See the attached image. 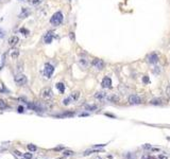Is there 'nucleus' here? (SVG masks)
Segmentation results:
<instances>
[{"instance_id": "nucleus-1", "label": "nucleus", "mask_w": 170, "mask_h": 159, "mask_svg": "<svg viewBox=\"0 0 170 159\" xmlns=\"http://www.w3.org/2000/svg\"><path fill=\"white\" fill-rule=\"evenodd\" d=\"M62 21H63V14L61 13V12L54 13L50 19L51 25H53V26H60L61 23H62Z\"/></svg>"}, {"instance_id": "nucleus-2", "label": "nucleus", "mask_w": 170, "mask_h": 159, "mask_svg": "<svg viewBox=\"0 0 170 159\" xmlns=\"http://www.w3.org/2000/svg\"><path fill=\"white\" fill-rule=\"evenodd\" d=\"M14 81H15V83H16L17 85L23 86V85L27 84L28 79H27V76L23 75V74H16L15 78H14Z\"/></svg>"}, {"instance_id": "nucleus-3", "label": "nucleus", "mask_w": 170, "mask_h": 159, "mask_svg": "<svg viewBox=\"0 0 170 159\" xmlns=\"http://www.w3.org/2000/svg\"><path fill=\"white\" fill-rule=\"evenodd\" d=\"M52 96H53V92H52V90L50 89V88H48V87L44 88L40 92V97L44 100H50L52 98Z\"/></svg>"}, {"instance_id": "nucleus-4", "label": "nucleus", "mask_w": 170, "mask_h": 159, "mask_svg": "<svg viewBox=\"0 0 170 159\" xmlns=\"http://www.w3.org/2000/svg\"><path fill=\"white\" fill-rule=\"evenodd\" d=\"M53 71H54V68H53V66H52L51 64H49V63L45 64V67H44V74H45L46 78H50V76L52 75V73H53Z\"/></svg>"}, {"instance_id": "nucleus-5", "label": "nucleus", "mask_w": 170, "mask_h": 159, "mask_svg": "<svg viewBox=\"0 0 170 159\" xmlns=\"http://www.w3.org/2000/svg\"><path fill=\"white\" fill-rule=\"evenodd\" d=\"M92 65L98 70H101V69L104 68V62H103L102 60H100V58H95V60L93 61V63H92Z\"/></svg>"}, {"instance_id": "nucleus-6", "label": "nucleus", "mask_w": 170, "mask_h": 159, "mask_svg": "<svg viewBox=\"0 0 170 159\" xmlns=\"http://www.w3.org/2000/svg\"><path fill=\"white\" fill-rule=\"evenodd\" d=\"M129 103H130V104H133V105L140 104V103H141V99L139 98L138 96H136V95H132V96L129 97Z\"/></svg>"}, {"instance_id": "nucleus-7", "label": "nucleus", "mask_w": 170, "mask_h": 159, "mask_svg": "<svg viewBox=\"0 0 170 159\" xmlns=\"http://www.w3.org/2000/svg\"><path fill=\"white\" fill-rule=\"evenodd\" d=\"M101 85H102L103 88H111V86H112V80L110 78H104V79L102 80Z\"/></svg>"}, {"instance_id": "nucleus-8", "label": "nucleus", "mask_w": 170, "mask_h": 159, "mask_svg": "<svg viewBox=\"0 0 170 159\" xmlns=\"http://www.w3.org/2000/svg\"><path fill=\"white\" fill-rule=\"evenodd\" d=\"M148 61L151 64H155V63H157V61H159V56H157L155 53H152V54H150L148 56Z\"/></svg>"}, {"instance_id": "nucleus-9", "label": "nucleus", "mask_w": 170, "mask_h": 159, "mask_svg": "<svg viewBox=\"0 0 170 159\" xmlns=\"http://www.w3.org/2000/svg\"><path fill=\"white\" fill-rule=\"evenodd\" d=\"M52 39H53V33L52 32H48L44 37V40H45L46 44H50L52 42Z\"/></svg>"}, {"instance_id": "nucleus-10", "label": "nucleus", "mask_w": 170, "mask_h": 159, "mask_svg": "<svg viewBox=\"0 0 170 159\" xmlns=\"http://www.w3.org/2000/svg\"><path fill=\"white\" fill-rule=\"evenodd\" d=\"M18 42H19V38H18L17 36H12V37L9 39V45H10L11 47H14V46L17 45Z\"/></svg>"}, {"instance_id": "nucleus-11", "label": "nucleus", "mask_w": 170, "mask_h": 159, "mask_svg": "<svg viewBox=\"0 0 170 159\" xmlns=\"http://www.w3.org/2000/svg\"><path fill=\"white\" fill-rule=\"evenodd\" d=\"M30 15V11L26 8H22L21 9V13L19 14V18H25V17L29 16Z\"/></svg>"}, {"instance_id": "nucleus-12", "label": "nucleus", "mask_w": 170, "mask_h": 159, "mask_svg": "<svg viewBox=\"0 0 170 159\" xmlns=\"http://www.w3.org/2000/svg\"><path fill=\"white\" fill-rule=\"evenodd\" d=\"M95 98L98 99V100H104L106 98V95H105V93H103V92H97L95 95Z\"/></svg>"}, {"instance_id": "nucleus-13", "label": "nucleus", "mask_w": 170, "mask_h": 159, "mask_svg": "<svg viewBox=\"0 0 170 159\" xmlns=\"http://www.w3.org/2000/svg\"><path fill=\"white\" fill-rule=\"evenodd\" d=\"M56 88L59 89V91L61 93H64V91H65V85L63 83H58L56 84Z\"/></svg>"}, {"instance_id": "nucleus-14", "label": "nucleus", "mask_w": 170, "mask_h": 159, "mask_svg": "<svg viewBox=\"0 0 170 159\" xmlns=\"http://www.w3.org/2000/svg\"><path fill=\"white\" fill-rule=\"evenodd\" d=\"M79 98H80V92H79V91H75V92L71 93V99H72V100L77 101Z\"/></svg>"}, {"instance_id": "nucleus-15", "label": "nucleus", "mask_w": 170, "mask_h": 159, "mask_svg": "<svg viewBox=\"0 0 170 159\" xmlns=\"http://www.w3.org/2000/svg\"><path fill=\"white\" fill-rule=\"evenodd\" d=\"M124 158L125 159H136V156L133 154V153H126L124 155Z\"/></svg>"}, {"instance_id": "nucleus-16", "label": "nucleus", "mask_w": 170, "mask_h": 159, "mask_svg": "<svg viewBox=\"0 0 170 159\" xmlns=\"http://www.w3.org/2000/svg\"><path fill=\"white\" fill-rule=\"evenodd\" d=\"M18 55H19V51L18 50H13L11 52V56H12V58H14V60L18 57Z\"/></svg>"}, {"instance_id": "nucleus-17", "label": "nucleus", "mask_w": 170, "mask_h": 159, "mask_svg": "<svg viewBox=\"0 0 170 159\" xmlns=\"http://www.w3.org/2000/svg\"><path fill=\"white\" fill-rule=\"evenodd\" d=\"M85 108H86L87 110H96L97 106L96 105H85Z\"/></svg>"}, {"instance_id": "nucleus-18", "label": "nucleus", "mask_w": 170, "mask_h": 159, "mask_svg": "<svg viewBox=\"0 0 170 159\" xmlns=\"http://www.w3.org/2000/svg\"><path fill=\"white\" fill-rule=\"evenodd\" d=\"M28 150L31 151V152H35L36 150H37V148H36L35 145H33V144H28Z\"/></svg>"}, {"instance_id": "nucleus-19", "label": "nucleus", "mask_w": 170, "mask_h": 159, "mask_svg": "<svg viewBox=\"0 0 170 159\" xmlns=\"http://www.w3.org/2000/svg\"><path fill=\"white\" fill-rule=\"evenodd\" d=\"M19 32L20 33H22L23 35H28L30 32H29V30H28V29H25V28H21L20 29V30H19Z\"/></svg>"}, {"instance_id": "nucleus-20", "label": "nucleus", "mask_w": 170, "mask_h": 159, "mask_svg": "<svg viewBox=\"0 0 170 159\" xmlns=\"http://www.w3.org/2000/svg\"><path fill=\"white\" fill-rule=\"evenodd\" d=\"M151 104H153V105H160V104H162V102H161L160 99H156V100H152V101H151Z\"/></svg>"}, {"instance_id": "nucleus-21", "label": "nucleus", "mask_w": 170, "mask_h": 159, "mask_svg": "<svg viewBox=\"0 0 170 159\" xmlns=\"http://www.w3.org/2000/svg\"><path fill=\"white\" fill-rule=\"evenodd\" d=\"M79 63H80V65H81L83 68H85V67L87 66V62L85 61V60H80V62H79Z\"/></svg>"}, {"instance_id": "nucleus-22", "label": "nucleus", "mask_w": 170, "mask_h": 159, "mask_svg": "<svg viewBox=\"0 0 170 159\" xmlns=\"http://www.w3.org/2000/svg\"><path fill=\"white\" fill-rule=\"evenodd\" d=\"M71 100H72V99H71V97H69V98H67V99H65L64 101H63V104H64V105H68V104L70 103Z\"/></svg>"}, {"instance_id": "nucleus-23", "label": "nucleus", "mask_w": 170, "mask_h": 159, "mask_svg": "<svg viewBox=\"0 0 170 159\" xmlns=\"http://www.w3.org/2000/svg\"><path fill=\"white\" fill-rule=\"evenodd\" d=\"M30 3L33 4V5H37L40 3V0H30Z\"/></svg>"}, {"instance_id": "nucleus-24", "label": "nucleus", "mask_w": 170, "mask_h": 159, "mask_svg": "<svg viewBox=\"0 0 170 159\" xmlns=\"http://www.w3.org/2000/svg\"><path fill=\"white\" fill-rule=\"evenodd\" d=\"M5 107H7V104L4 103L3 100L0 99V108H5Z\"/></svg>"}, {"instance_id": "nucleus-25", "label": "nucleus", "mask_w": 170, "mask_h": 159, "mask_svg": "<svg viewBox=\"0 0 170 159\" xmlns=\"http://www.w3.org/2000/svg\"><path fill=\"white\" fill-rule=\"evenodd\" d=\"M143 159H157L155 156H150V155H147V156H144Z\"/></svg>"}, {"instance_id": "nucleus-26", "label": "nucleus", "mask_w": 170, "mask_h": 159, "mask_svg": "<svg viewBox=\"0 0 170 159\" xmlns=\"http://www.w3.org/2000/svg\"><path fill=\"white\" fill-rule=\"evenodd\" d=\"M108 100H110V101H115V102H117V101H118V98H117V97H115V96H112V97L108 98Z\"/></svg>"}, {"instance_id": "nucleus-27", "label": "nucleus", "mask_w": 170, "mask_h": 159, "mask_svg": "<svg viewBox=\"0 0 170 159\" xmlns=\"http://www.w3.org/2000/svg\"><path fill=\"white\" fill-rule=\"evenodd\" d=\"M23 157H25L26 159H31V158H32V154L28 153V154H25V155H23Z\"/></svg>"}, {"instance_id": "nucleus-28", "label": "nucleus", "mask_w": 170, "mask_h": 159, "mask_svg": "<svg viewBox=\"0 0 170 159\" xmlns=\"http://www.w3.org/2000/svg\"><path fill=\"white\" fill-rule=\"evenodd\" d=\"M5 35V32L2 30V29H0V38H3Z\"/></svg>"}, {"instance_id": "nucleus-29", "label": "nucleus", "mask_w": 170, "mask_h": 159, "mask_svg": "<svg viewBox=\"0 0 170 159\" xmlns=\"http://www.w3.org/2000/svg\"><path fill=\"white\" fill-rule=\"evenodd\" d=\"M64 155H65V156L72 155V152H71V151H66V152H64Z\"/></svg>"}, {"instance_id": "nucleus-30", "label": "nucleus", "mask_w": 170, "mask_h": 159, "mask_svg": "<svg viewBox=\"0 0 170 159\" xmlns=\"http://www.w3.org/2000/svg\"><path fill=\"white\" fill-rule=\"evenodd\" d=\"M143 148L145 149V150H150L151 149V146H150V144H146V145H144Z\"/></svg>"}, {"instance_id": "nucleus-31", "label": "nucleus", "mask_w": 170, "mask_h": 159, "mask_svg": "<svg viewBox=\"0 0 170 159\" xmlns=\"http://www.w3.org/2000/svg\"><path fill=\"white\" fill-rule=\"evenodd\" d=\"M159 159H168V158H167V156H165V155H160V156H159Z\"/></svg>"}, {"instance_id": "nucleus-32", "label": "nucleus", "mask_w": 170, "mask_h": 159, "mask_svg": "<svg viewBox=\"0 0 170 159\" xmlns=\"http://www.w3.org/2000/svg\"><path fill=\"white\" fill-rule=\"evenodd\" d=\"M18 111H19V113H22V111H23V107H22V106H19V107H18Z\"/></svg>"}, {"instance_id": "nucleus-33", "label": "nucleus", "mask_w": 170, "mask_h": 159, "mask_svg": "<svg viewBox=\"0 0 170 159\" xmlns=\"http://www.w3.org/2000/svg\"><path fill=\"white\" fill-rule=\"evenodd\" d=\"M143 81H144V83H148V82H149V79H148V78H146V76H145Z\"/></svg>"}, {"instance_id": "nucleus-34", "label": "nucleus", "mask_w": 170, "mask_h": 159, "mask_svg": "<svg viewBox=\"0 0 170 159\" xmlns=\"http://www.w3.org/2000/svg\"><path fill=\"white\" fill-rule=\"evenodd\" d=\"M167 93H168V96L170 97V87H168V89H167Z\"/></svg>"}, {"instance_id": "nucleus-35", "label": "nucleus", "mask_w": 170, "mask_h": 159, "mask_svg": "<svg viewBox=\"0 0 170 159\" xmlns=\"http://www.w3.org/2000/svg\"><path fill=\"white\" fill-rule=\"evenodd\" d=\"M97 159H101V158L100 157H97Z\"/></svg>"}, {"instance_id": "nucleus-36", "label": "nucleus", "mask_w": 170, "mask_h": 159, "mask_svg": "<svg viewBox=\"0 0 170 159\" xmlns=\"http://www.w3.org/2000/svg\"><path fill=\"white\" fill-rule=\"evenodd\" d=\"M19 1H23V0H19Z\"/></svg>"}]
</instances>
